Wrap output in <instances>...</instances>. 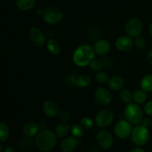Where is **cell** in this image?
I'll use <instances>...</instances> for the list:
<instances>
[{
	"label": "cell",
	"mask_w": 152,
	"mask_h": 152,
	"mask_svg": "<svg viewBox=\"0 0 152 152\" xmlns=\"http://www.w3.org/2000/svg\"><path fill=\"white\" fill-rule=\"evenodd\" d=\"M95 51L89 45H80L74 50L72 56L74 63L79 67H86L94 59Z\"/></svg>",
	"instance_id": "6da1fadb"
},
{
	"label": "cell",
	"mask_w": 152,
	"mask_h": 152,
	"mask_svg": "<svg viewBox=\"0 0 152 152\" xmlns=\"http://www.w3.org/2000/svg\"><path fill=\"white\" fill-rule=\"evenodd\" d=\"M56 134L50 130H43L36 138V145L39 151L49 152L53 149L56 144Z\"/></svg>",
	"instance_id": "7a4b0ae2"
},
{
	"label": "cell",
	"mask_w": 152,
	"mask_h": 152,
	"mask_svg": "<svg viewBox=\"0 0 152 152\" xmlns=\"http://www.w3.org/2000/svg\"><path fill=\"white\" fill-rule=\"evenodd\" d=\"M124 115L126 120L132 125H139L142 123L143 117V111L142 108L135 102L126 104L124 108Z\"/></svg>",
	"instance_id": "3957f363"
},
{
	"label": "cell",
	"mask_w": 152,
	"mask_h": 152,
	"mask_svg": "<svg viewBox=\"0 0 152 152\" xmlns=\"http://www.w3.org/2000/svg\"><path fill=\"white\" fill-rule=\"evenodd\" d=\"M132 140L134 143L139 146L145 145L149 140L150 134L148 127L142 124L137 125L132 132Z\"/></svg>",
	"instance_id": "277c9868"
},
{
	"label": "cell",
	"mask_w": 152,
	"mask_h": 152,
	"mask_svg": "<svg viewBox=\"0 0 152 152\" xmlns=\"http://www.w3.org/2000/svg\"><path fill=\"white\" fill-rule=\"evenodd\" d=\"M42 18L46 23L49 25H57L63 19V13L57 7H48L43 10Z\"/></svg>",
	"instance_id": "5b68a950"
},
{
	"label": "cell",
	"mask_w": 152,
	"mask_h": 152,
	"mask_svg": "<svg viewBox=\"0 0 152 152\" xmlns=\"http://www.w3.org/2000/svg\"><path fill=\"white\" fill-rule=\"evenodd\" d=\"M114 120V114L111 110L104 109L99 111L95 117V124L101 129L109 126Z\"/></svg>",
	"instance_id": "8992f818"
},
{
	"label": "cell",
	"mask_w": 152,
	"mask_h": 152,
	"mask_svg": "<svg viewBox=\"0 0 152 152\" xmlns=\"http://www.w3.org/2000/svg\"><path fill=\"white\" fill-rule=\"evenodd\" d=\"M143 29V25L140 19L137 18L131 19L126 22L125 25V31L126 34L131 37H136L140 36Z\"/></svg>",
	"instance_id": "52a82bcc"
},
{
	"label": "cell",
	"mask_w": 152,
	"mask_h": 152,
	"mask_svg": "<svg viewBox=\"0 0 152 152\" xmlns=\"http://www.w3.org/2000/svg\"><path fill=\"white\" fill-rule=\"evenodd\" d=\"M133 129H132V123H129L128 120H121L117 122L114 127V134L116 137L120 139H126L129 137L131 134Z\"/></svg>",
	"instance_id": "ba28073f"
},
{
	"label": "cell",
	"mask_w": 152,
	"mask_h": 152,
	"mask_svg": "<svg viewBox=\"0 0 152 152\" xmlns=\"http://www.w3.org/2000/svg\"><path fill=\"white\" fill-rule=\"evenodd\" d=\"M96 140L102 150H108L114 144V137L109 132L101 130L96 133Z\"/></svg>",
	"instance_id": "9c48e42d"
},
{
	"label": "cell",
	"mask_w": 152,
	"mask_h": 152,
	"mask_svg": "<svg viewBox=\"0 0 152 152\" xmlns=\"http://www.w3.org/2000/svg\"><path fill=\"white\" fill-rule=\"evenodd\" d=\"M96 102L102 106H108L112 101V94L109 89L105 87L98 88L94 94Z\"/></svg>",
	"instance_id": "30bf717a"
},
{
	"label": "cell",
	"mask_w": 152,
	"mask_h": 152,
	"mask_svg": "<svg viewBox=\"0 0 152 152\" xmlns=\"http://www.w3.org/2000/svg\"><path fill=\"white\" fill-rule=\"evenodd\" d=\"M31 41L36 47L41 48L45 44L46 39L42 31L37 27H32L29 31Z\"/></svg>",
	"instance_id": "8fae6325"
},
{
	"label": "cell",
	"mask_w": 152,
	"mask_h": 152,
	"mask_svg": "<svg viewBox=\"0 0 152 152\" xmlns=\"http://www.w3.org/2000/svg\"><path fill=\"white\" fill-rule=\"evenodd\" d=\"M42 111L47 117H55L59 115L60 110L58 104L55 101L48 99L42 105Z\"/></svg>",
	"instance_id": "7c38bea8"
},
{
	"label": "cell",
	"mask_w": 152,
	"mask_h": 152,
	"mask_svg": "<svg viewBox=\"0 0 152 152\" xmlns=\"http://www.w3.org/2000/svg\"><path fill=\"white\" fill-rule=\"evenodd\" d=\"M134 40L129 36H123L117 39L115 46L117 50L120 51H129L134 47Z\"/></svg>",
	"instance_id": "4fadbf2b"
},
{
	"label": "cell",
	"mask_w": 152,
	"mask_h": 152,
	"mask_svg": "<svg viewBox=\"0 0 152 152\" xmlns=\"http://www.w3.org/2000/svg\"><path fill=\"white\" fill-rule=\"evenodd\" d=\"M78 140L74 137H68L64 139L60 144V148L63 152H72L78 145Z\"/></svg>",
	"instance_id": "5bb4252c"
},
{
	"label": "cell",
	"mask_w": 152,
	"mask_h": 152,
	"mask_svg": "<svg viewBox=\"0 0 152 152\" xmlns=\"http://www.w3.org/2000/svg\"><path fill=\"white\" fill-rule=\"evenodd\" d=\"M94 49L96 54L99 55V56H103L109 52L110 49H111V45L108 40L102 39L98 40L95 43Z\"/></svg>",
	"instance_id": "9a60e30c"
},
{
	"label": "cell",
	"mask_w": 152,
	"mask_h": 152,
	"mask_svg": "<svg viewBox=\"0 0 152 152\" xmlns=\"http://www.w3.org/2000/svg\"><path fill=\"white\" fill-rule=\"evenodd\" d=\"M107 84L110 90L114 91H119L124 88L125 81L122 77L115 76L110 78Z\"/></svg>",
	"instance_id": "2e32d148"
},
{
	"label": "cell",
	"mask_w": 152,
	"mask_h": 152,
	"mask_svg": "<svg viewBox=\"0 0 152 152\" xmlns=\"http://www.w3.org/2000/svg\"><path fill=\"white\" fill-rule=\"evenodd\" d=\"M39 132V126L34 122H28L23 127V132L26 137H33L37 134Z\"/></svg>",
	"instance_id": "e0dca14e"
},
{
	"label": "cell",
	"mask_w": 152,
	"mask_h": 152,
	"mask_svg": "<svg viewBox=\"0 0 152 152\" xmlns=\"http://www.w3.org/2000/svg\"><path fill=\"white\" fill-rule=\"evenodd\" d=\"M70 130H71V129L69 127V125L65 123V122H62V123H59L56 126L55 134H56L58 137L63 138L65 137L68 134Z\"/></svg>",
	"instance_id": "ac0fdd59"
},
{
	"label": "cell",
	"mask_w": 152,
	"mask_h": 152,
	"mask_svg": "<svg viewBox=\"0 0 152 152\" xmlns=\"http://www.w3.org/2000/svg\"><path fill=\"white\" fill-rule=\"evenodd\" d=\"M36 4V0H16V5L18 9L22 11H28L31 10Z\"/></svg>",
	"instance_id": "d6986e66"
},
{
	"label": "cell",
	"mask_w": 152,
	"mask_h": 152,
	"mask_svg": "<svg viewBox=\"0 0 152 152\" xmlns=\"http://www.w3.org/2000/svg\"><path fill=\"white\" fill-rule=\"evenodd\" d=\"M140 88L146 93L152 92V74H147L140 81Z\"/></svg>",
	"instance_id": "ffe728a7"
},
{
	"label": "cell",
	"mask_w": 152,
	"mask_h": 152,
	"mask_svg": "<svg viewBox=\"0 0 152 152\" xmlns=\"http://www.w3.org/2000/svg\"><path fill=\"white\" fill-rule=\"evenodd\" d=\"M47 48L48 51L53 55H57L61 51V46L56 39H50L47 42Z\"/></svg>",
	"instance_id": "44dd1931"
},
{
	"label": "cell",
	"mask_w": 152,
	"mask_h": 152,
	"mask_svg": "<svg viewBox=\"0 0 152 152\" xmlns=\"http://www.w3.org/2000/svg\"><path fill=\"white\" fill-rule=\"evenodd\" d=\"M147 93L143 90H137L133 94V100L137 104H142L146 101Z\"/></svg>",
	"instance_id": "7402d4cb"
},
{
	"label": "cell",
	"mask_w": 152,
	"mask_h": 152,
	"mask_svg": "<svg viewBox=\"0 0 152 152\" xmlns=\"http://www.w3.org/2000/svg\"><path fill=\"white\" fill-rule=\"evenodd\" d=\"M91 77L89 76L86 75V74H83L77 77V81H76V86L81 88H84L88 87L89 85L91 84Z\"/></svg>",
	"instance_id": "603a6c76"
},
{
	"label": "cell",
	"mask_w": 152,
	"mask_h": 152,
	"mask_svg": "<svg viewBox=\"0 0 152 152\" xmlns=\"http://www.w3.org/2000/svg\"><path fill=\"white\" fill-rule=\"evenodd\" d=\"M120 98L122 102L126 104H129L133 100V94L129 89L123 88L120 92Z\"/></svg>",
	"instance_id": "cb8c5ba5"
},
{
	"label": "cell",
	"mask_w": 152,
	"mask_h": 152,
	"mask_svg": "<svg viewBox=\"0 0 152 152\" xmlns=\"http://www.w3.org/2000/svg\"><path fill=\"white\" fill-rule=\"evenodd\" d=\"M10 135V130L7 125L4 123H0V140L4 142L7 140Z\"/></svg>",
	"instance_id": "d4e9b609"
},
{
	"label": "cell",
	"mask_w": 152,
	"mask_h": 152,
	"mask_svg": "<svg viewBox=\"0 0 152 152\" xmlns=\"http://www.w3.org/2000/svg\"><path fill=\"white\" fill-rule=\"evenodd\" d=\"M83 128L82 127L81 125L74 124L73 125L71 129V133L73 137H74L77 139L81 138L84 134V131H83Z\"/></svg>",
	"instance_id": "484cf974"
},
{
	"label": "cell",
	"mask_w": 152,
	"mask_h": 152,
	"mask_svg": "<svg viewBox=\"0 0 152 152\" xmlns=\"http://www.w3.org/2000/svg\"><path fill=\"white\" fill-rule=\"evenodd\" d=\"M80 124L81 125L82 127L86 130H90V129H93L94 126V123L93 120L88 117H83L80 119Z\"/></svg>",
	"instance_id": "4316f807"
},
{
	"label": "cell",
	"mask_w": 152,
	"mask_h": 152,
	"mask_svg": "<svg viewBox=\"0 0 152 152\" xmlns=\"http://www.w3.org/2000/svg\"><path fill=\"white\" fill-rule=\"evenodd\" d=\"M95 79H96V82L99 84H105L108 83L109 78H108V75L107 73L104 72V71H98L96 73V76H95Z\"/></svg>",
	"instance_id": "83f0119b"
},
{
	"label": "cell",
	"mask_w": 152,
	"mask_h": 152,
	"mask_svg": "<svg viewBox=\"0 0 152 152\" xmlns=\"http://www.w3.org/2000/svg\"><path fill=\"white\" fill-rule=\"evenodd\" d=\"M134 44L137 48L141 50V49L145 48V46H146V40L144 37L139 36V37H136L135 39L134 40Z\"/></svg>",
	"instance_id": "f1b7e54d"
},
{
	"label": "cell",
	"mask_w": 152,
	"mask_h": 152,
	"mask_svg": "<svg viewBox=\"0 0 152 152\" xmlns=\"http://www.w3.org/2000/svg\"><path fill=\"white\" fill-rule=\"evenodd\" d=\"M89 68H91V70L93 71H100V70L102 68V62L99 60L96 59H94L89 64Z\"/></svg>",
	"instance_id": "f546056e"
},
{
	"label": "cell",
	"mask_w": 152,
	"mask_h": 152,
	"mask_svg": "<svg viewBox=\"0 0 152 152\" xmlns=\"http://www.w3.org/2000/svg\"><path fill=\"white\" fill-rule=\"evenodd\" d=\"M77 77H75L74 74H70L66 77L65 79V83L67 85L70 86H76V81H77Z\"/></svg>",
	"instance_id": "4dcf8cb0"
},
{
	"label": "cell",
	"mask_w": 152,
	"mask_h": 152,
	"mask_svg": "<svg viewBox=\"0 0 152 152\" xmlns=\"http://www.w3.org/2000/svg\"><path fill=\"white\" fill-rule=\"evenodd\" d=\"M58 117L62 122H66L69 120L70 114L67 111H60Z\"/></svg>",
	"instance_id": "1f68e13d"
},
{
	"label": "cell",
	"mask_w": 152,
	"mask_h": 152,
	"mask_svg": "<svg viewBox=\"0 0 152 152\" xmlns=\"http://www.w3.org/2000/svg\"><path fill=\"white\" fill-rule=\"evenodd\" d=\"M144 111L146 114L148 115L152 116V100L151 101H148L145 105H144V108H143Z\"/></svg>",
	"instance_id": "d6a6232c"
},
{
	"label": "cell",
	"mask_w": 152,
	"mask_h": 152,
	"mask_svg": "<svg viewBox=\"0 0 152 152\" xmlns=\"http://www.w3.org/2000/svg\"><path fill=\"white\" fill-rule=\"evenodd\" d=\"M141 124H142L143 126H146V127H148L149 125H151V120H149L148 118H147V117H145V118L142 119V123H141Z\"/></svg>",
	"instance_id": "836d02e7"
},
{
	"label": "cell",
	"mask_w": 152,
	"mask_h": 152,
	"mask_svg": "<svg viewBox=\"0 0 152 152\" xmlns=\"http://www.w3.org/2000/svg\"><path fill=\"white\" fill-rule=\"evenodd\" d=\"M146 59L147 62L150 64V65H152V50H150L146 55Z\"/></svg>",
	"instance_id": "e575fe53"
},
{
	"label": "cell",
	"mask_w": 152,
	"mask_h": 152,
	"mask_svg": "<svg viewBox=\"0 0 152 152\" xmlns=\"http://www.w3.org/2000/svg\"><path fill=\"white\" fill-rule=\"evenodd\" d=\"M3 152H16V150L13 147L10 146V145H7V146L4 147Z\"/></svg>",
	"instance_id": "d590c367"
},
{
	"label": "cell",
	"mask_w": 152,
	"mask_h": 152,
	"mask_svg": "<svg viewBox=\"0 0 152 152\" xmlns=\"http://www.w3.org/2000/svg\"><path fill=\"white\" fill-rule=\"evenodd\" d=\"M130 152H145L142 148H140V147H135L131 150Z\"/></svg>",
	"instance_id": "8d00e7d4"
},
{
	"label": "cell",
	"mask_w": 152,
	"mask_h": 152,
	"mask_svg": "<svg viewBox=\"0 0 152 152\" xmlns=\"http://www.w3.org/2000/svg\"><path fill=\"white\" fill-rule=\"evenodd\" d=\"M89 151L90 152H98L99 151V148H98V146H96V145H93V146H91L90 148Z\"/></svg>",
	"instance_id": "74e56055"
},
{
	"label": "cell",
	"mask_w": 152,
	"mask_h": 152,
	"mask_svg": "<svg viewBox=\"0 0 152 152\" xmlns=\"http://www.w3.org/2000/svg\"><path fill=\"white\" fill-rule=\"evenodd\" d=\"M148 31H149V34L150 36L152 37V22H151V24L149 25V28H148Z\"/></svg>",
	"instance_id": "f35d334b"
},
{
	"label": "cell",
	"mask_w": 152,
	"mask_h": 152,
	"mask_svg": "<svg viewBox=\"0 0 152 152\" xmlns=\"http://www.w3.org/2000/svg\"><path fill=\"white\" fill-rule=\"evenodd\" d=\"M37 15H38V16H42L43 11H42L41 10H37Z\"/></svg>",
	"instance_id": "ab89813d"
},
{
	"label": "cell",
	"mask_w": 152,
	"mask_h": 152,
	"mask_svg": "<svg viewBox=\"0 0 152 152\" xmlns=\"http://www.w3.org/2000/svg\"><path fill=\"white\" fill-rule=\"evenodd\" d=\"M3 151H4V149H3L2 144H0V152H3Z\"/></svg>",
	"instance_id": "60d3db41"
},
{
	"label": "cell",
	"mask_w": 152,
	"mask_h": 152,
	"mask_svg": "<svg viewBox=\"0 0 152 152\" xmlns=\"http://www.w3.org/2000/svg\"><path fill=\"white\" fill-rule=\"evenodd\" d=\"M151 128H152V118H151Z\"/></svg>",
	"instance_id": "b9f144b4"
}]
</instances>
